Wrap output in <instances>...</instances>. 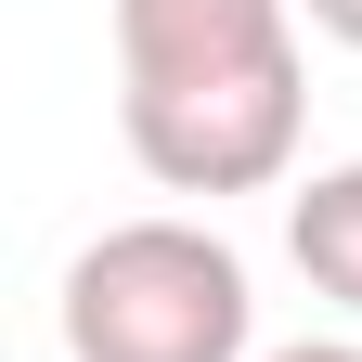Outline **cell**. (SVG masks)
Returning <instances> with one entry per match:
<instances>
[{
	"label": "cell",
	"instance_id": "1",
	"mask_svg": "<svg viewBox=\"0 0 362 362\" xmlns=\"http://www.w3.org/2000/svg\"><path fill=\"white\" fill-rule=\"evenodd\" d=\"M298 117V0H117V129L168 194H272Z\"/></svg>",
	"mask_w": 362,
	"mask_h": 362
},
{
	"label": "cell",
	"instance_id": "2",
	"mask_svg": "<svg viewBox=\"0 0 362 362\" xmlns=\"http://www.w3.org/2000/svg\"><path fill=\"white\" fill-rule=\"evenodd\" d=\"M246 259L207 220H117L65 272V362H246Z\"/></svg>",
	"mask_w": 362,
	"mask_h": 362
},
{
	"label": "cell",
	"instance_id": "3",
	"mask_svg": "<svg viewBox=\"0 0 362 362\" xmlns=\"http://www.w3.org/2000/svg\"><path fill=\"white\" fill-rule=\"evenodd\" d=\"M285 246H298V272H310V285H324L337 310H362V156L298 181V207H285Z\"/></svg>",
	"mask_w": 362,
	"mask_h": 362
},
{
	"label": "cell",
	"instance_id": "4",
	"mask_svg": "<svg viewBox=\"0 0 362 362\" xmlns=\"http://www.w3.org/2000/svg\"><path fill=\"white\" fill-rule=\"evenodd\" d=\"M298 13L324 26V39H349V52H362V0H298Z\"/></svg>",
	"mask_w": 362,
	"mask_h": 362
},
{
	"label": "cell",
	"instance_id": "5",
	"mask_svg": "<svg viewBox=\"0 0 362 362\" xmlns=\"http://www.w3.org/2000/svg\"><path fill=\"white\" fill-rule=\"evenodd\" d=\"M259 362H362L349 337H298V349H259Z\"/></svg>",
	"mask_w": 362,
	"mask_h": 362
}]
</instances>
